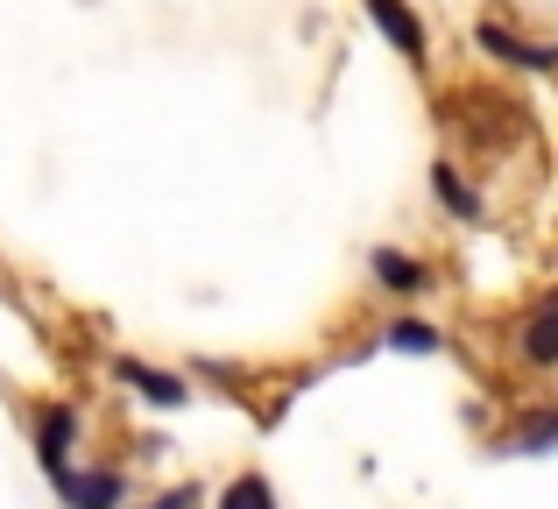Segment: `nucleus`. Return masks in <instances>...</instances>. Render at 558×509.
<instances>
[{"label": "nucleus", "mask_w": 558, "mask_h": 509, "mask_svg": "<svg viewBox=\"0 0 558 509\" xmlns=\"http://www.w3.org/2000/svg\"><path fill=\"white\" fill-rule=\"evenodd\" d=\"M368 22L381 28V43H396V57H410V64L432 57V28H424V14L410 0H368Z\"/></svg>", "instance_id": "nucleus-2"}, {"label": "nucleus", "mask_w": 558, "mask_h": 509, "mask_svg": "<svg viewBox=\"0 0 558 509\" xmlns=\"http://www.w3.org/2000/svg\"><path fill=\"white\" fill-rule=\"evenodd\" d=\"M551 446H558V411H523V425H517V439H509V453L537 460V453H551Z\"/></svg>", "instance_id": "nucleus-10"}, {"label": "nucleus", "mask_w": 558, "mask_h": 509, "mask_svg": "<svg viewBox=\"0 0 558 509\" xmlns=\"http://www.w3.org/2000/svg\"><path fill=\"white\" fill-rule=\"evenodd\" d=\"M149 509H198V488H170V496H156Z\"/></svg>", "instance_id": "nucleus-12"}, {"label": "nucleus", "mask_w": 558, "mask_h": 509, "mask_svg": "<svg viewBox=\"0 0 558 509\" xmlns=\"http://www.w3.org/2000/svg\"><path fill=\"white\" fill-rule=\"evenodd\" d=\"M113 375H121L128 389H142V403H156V411H184V403H191V389L178 383V375H163V368H142V361H113Z\"/></svg>", "instance_id": "nucleus-6"}, {"label": "nucleus", "mask_w": 558, "mask_h": 509, "mask_svg": "<svg viewBox=\"0 0 558 509\" xmlns=\"http://www.w3.org/2000/svg\"><path fill=\"white\" fill-rule=\"evenodd\" d=\"M381 347H389V354H438L446 332H438L432 318H389V326H381Z\"/></svg>", "instance_id": "nucleus-9"}, {"label": "nucleus", "mask_w": 558, "mask_h": 509, "mask_svg": "<svg viewBox=\"0 0 558 509\" xmlns=\"http://www.w3.org/2000/svg\"><path fill=\"white\" fill-rule=\"evenodd\" d=\"M368 269H375V283L389 290V298H417V290H432V269H424L417 255H403V249H375Z\"/></svg>", "instance_id": "nucleus-5"}, {"label": "nucleus", "mask_w": 558, "mask_h": 509, "mask_svg": "<svg viewBox=\"0 0 558 509\" xmlns=\"http://www.w3.org/2000/svg\"><path fill=\"white\" fill-rule=\"evenodd\" d=\"M474 50L495 57V64L537 71V78H551V71H558V43H531V36H517L509 22H481V28H474Z\"/></svg>", "instance_id": "nucleus-1"}, {"label": "nucleus", "mask_w": 558, "mask_h": 509, "mask_svg": "<svg viewBox=\"0 0 558 509\" xmlns=\"http://www.w3.org/2000/svg\"><path fill=\"white\" fill-rule=\"evenodd\" d=\"M219 509H276V488L262 474H241V482L219 488Z\"/></svg>", "instance_id": "nucleus-11"}, {"label": "nucleus", "mask_w": 558, "mask_h": 509, "mask_svg": "<svg viewBox=\"0 0 558 509\" xmlns=\"http://www.w3.org/2000/svg\"><path fill=\"white\" fill-rule=\"evenodd\" d=\"M57 496H64L71 509H121V474L113 468H93V474L71 468L64 482H57Z\"/></svg>", "instance_id": "nucleus-7"}, {"label": "nucleus", "mask_w": 558, "mask_h": 509, "mask_svg": "<svg viewBox=\"0 0 558 509\" xmlns=\"http://www.w3.org/2000/svg\"><path fill=\"white\" fill-rule=\"evenodd\" d=\"M517 354L531 361V368H558V290H551V298H537L531 312H523V326H517Z\"/></svg>", "instance_id": "nucleus-4"}, {"label": "nucleus", "mask_w": 558, "mask_h": 509, "mask_svg": "<svg viewBox=\"0 0 558 509\" xmlns=\"http://www.w3.org/2000/svg\"><path fill=\"white\" fill-rule=\"evenodd\" d=\"M71 446H78V411H71V403H50L43 425H36V453H43V474H50V482L71 474Z\"/></svg>", "instance_id": "nucleus-3"}, {"label": "nucleus", "mask_w": 558, "mask_h": 509, "mask_svg": "<svg viewBox=\"0 0 558 509\" xmlns=\"http://www.w3.org/2000/svg\"><path fill=\"white\" fill-rule=\"evenodd\" d=\"M432 198L452 213L460 227H481V192L460 178V163H432Z\"/></svg>", "instance_id": "nucleus-8"}]
</instances>
